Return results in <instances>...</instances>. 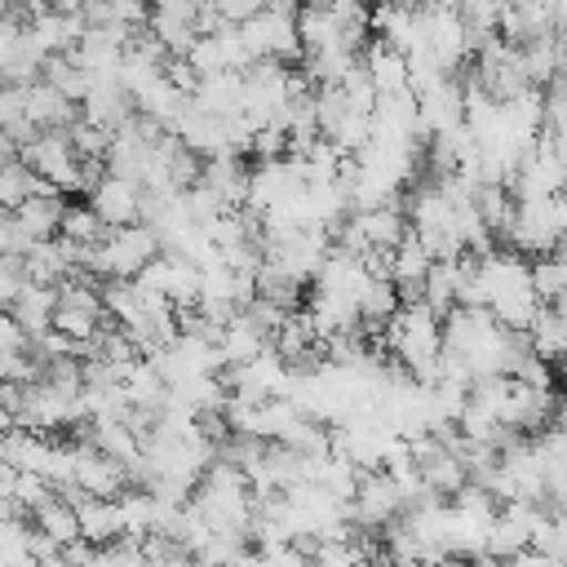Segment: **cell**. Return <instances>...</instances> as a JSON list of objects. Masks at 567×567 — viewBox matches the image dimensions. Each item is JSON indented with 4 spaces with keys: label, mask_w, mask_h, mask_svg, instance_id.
Here are the masks:
<instances>
[{
    "label": "cell",
    "mask_w": 567,
    "mask_h": 567,
    "mask_svg": "<svg viewBox=\"0 0 567 567\" xmlns=\"http://www.w3.org/2000/svg\"><path fill=\"white\" fill-rule=\"evenodd\" d=\"M142 288H151L155 297H164L177 315L195 306V292H199V266L177 257V252H159L142 275H137Z\"/></svg>",
    "instance_id": "obj_5"
},
{
    "label": "cell",
    "mask_w": 567,
    "mask_h": 567,
    "mask_svg": "<svg viewBox=\"0 0 567 567\" xmlns=\"http://www.w3.org/2000/svg\"><path fill=\"white\" fill-rule=\"evenodd\" d=\"M239 35H244V44H248V53L257 62H292L301 53L297 9L261 4V13H252L248 22H239Z\"/></svg>",
    "instance_id": "obj_2"
},
{
    "label": "cell",
    "mask_w": 567,
    "mask_h": 567,
    "mask_svg": "<svg viewBox=\"0 0 567 567\" xmlns=\"http://www.w3.org/2000/svg\"><path fill=\"white\" fill-rule=\"evenodd\" d=\"M62 213H66V204H62V195L53 190V186H35L18 208H13V221H18V230L35 244V239H53L58 235V226H62Z\"/></svg>",
    "instance_id": "obj_9"
},
{
    "label": "cell",
    "mask_w": 567,
    "mask_h": 567,
    "mask_svg": "<svg viewBox=\"0 0 567 567\" xmlns=\"http://www.w3.org/2000/svg\"><path fill=\"white\" fill-rule=\"evenodd\" d=\"M53 310H58V288L53 284H22L18 288V297L9 301V315L22 323V332L27 337H40V332H49L53 328Z\"/></svg>",
    "instance_id": "obj_12"
},
{
    "label": "cell",
    "mask_w": 567,
    "mask_h": 567,
    "mask_svg": "<svg viewBox=\"0 0 567 567\" xmlns=\"http://www.w3.org/2000/svg\"><path fill=\"white\" fill-rule=\"evenodd\" d=\"M13 425H18V421H13V408H9V403H4V394H0V439H4Z\"/></svg>",
    "instance_id": "obj_25"
},
{
    "label": "cell",
    "mask_w": 567,
    "mask_h": 567,
    "mask_svg": "<svg viewBox=\"0 0 567 567\" xmlns=\"http://www.w3.org/2000/svg\"><path fill=\"white\" fill-rule=\"evenodd\" d=\"M71 270H80L75 266V244H66V239H35L27 252H22V275L31 279V284H62V279H71Z\"/></svg>",
    "instance_id": "obj_10"
},
{
    "label": "cell",
    "mask_w": 567,
    "mask_h": 567,
    "mask_svg": "<svg viewBox=\"0 0 567 567\" xmlns=\"http://www.w3.org/2000/svg\"><path fill=\"white\" fill-rule=\"evenodd\" d=\"M27 120H31L35 133L40 128H66V124L80 120V102L62 97L49 80H31L27 84Z\"/></svg>",
    "instance_id": "obj_11"
},
{
    "label": "cell",
    "mask_w": 567,
    "mask_h": 567,
    "mask_svg": "<svg viewBox=\"0 0 567 567\" xmlns=\"http://www.w3.org/2000/svg\"><path fill=\"white\" fill-rule=\"evenodd\" d=\"M44 9H53V13H80V4L84 0H40Z\"/></svg>",
    "instance_id": "obj_24"
},
{
    "label": "cell",
    "mask_w": 567,
    "mask_h": 567,
    "mask_svg": "<svg viewBox=\"0 0 567 567\" xmlns=\"http://www.w3.org/2000/svg\"><path fill=\"white\" fill-rule=\"evenodd\" d=\"M554 310H558V319H563V332H567V297H558V301H554Z\"/></svg>",
    "instance_id": "obj_27"
},
{
    "label": "cell",
    "mask_w": 567,
    "mask_h": 567,
    "mask_svg": "<svg viewBox=\"0 0 567 567\" xmlns=\"http://www.w3.org/2000/svg\"><path fill=\"white\" fill-rule=\"evenodd\" d=\"M403 514V492L385 470H363L350 496V523L359 532H385Z\"/></svg>",
    "instance_id": "obj_3"
},
{
    "label": "cell",
    "mask_w": 567,
    "mask_h": 567,
    "mask_svg": "<svg viewBox=\"0 0 567 567\" xmlns=\"http://www.w3.org/2000/svg\"><path fill=\"white\" fill-rule=\"evenodd\" d=\"M31 527L44 536V540H53V545H75L80 540V518H75V501L71 496H62V492H53L49 501H40L35 509H31Z\"/></svg>",
    "instance_id": "obj_14"
},
{
    "label": "cell",
    "mask_w": 567,
    "mask_h": 567,
    "mask_svg": "<svg viewBox=\"0 0 567 567\" xmlns=\"http://www.w3.org/2000/svg\"><path fill=\"white\" fill-rule=\"evenodd\" d=\"M0 159H13V137L0 133Z\"/></svg>",
    "instance_id": "obj_26"
},
{
    "label": "cell",
    "mask_w": 567,
    "mask_h": 567,
    "mask_svg": "<svg viewBox=\"0 0 567 567\" xmlns=\"http://www.w3.org/2000/svg\"><path fill=\"white\" fill-rule=\"evenodd\" d=\"M368 4H372V0H368Z\"/></svg>",
    "instance_id": "obj_30"
},
{
    "label": "cell",
    "mask_w": 567,
    "mask_h": 567,
    "mask_svg": "<svg viewBox=\"0 0 567 567\" xmlns=\"http://www.w3.org/2000/svg\"><path fill=\"white\" fill-rule=\"evenodd\" d=\"M261 350H270V332L257 323V315L244 306L235 310L221 328H217V354H221V368H239L248 359H257Z\"/></svg>",
    "instance_id": "obj_8"
},
{
    "label": "cell",
    "mask_w": 567,
    "mask_h": 567,
    "mask_svg": "<svg viewBox=\"0 0 567 567\" xmlns=\"http://www.w3.org/2000/svg\"><path fill=\"white\" fill-rule=\"evenodd\" d=\"M461 93H465V84H461L456 75H443V80H434V84H425V89H416V93H412V97H416L421 137H430V133H443V128H456V124H461Z\"/></svg>",
    "instance_id": "obj_7"
},
{
    "label": "cell",
    "mask_w": 567,
    "mask_h": 567,
    "mask_svg": "<svg viewBox=\"0 0 567 567\" xmlns=\"http://www.w3.org/2000/svg\"><path fill=\"white\" fill-rule=\"evenodd\" d=\"M66 133H71V146H75V155L84 164H106V151H111V133L106 128H97L89 120H75V124H66Z\"/></svg>",
    "instance_id": "obj_21"
},
{
    "label": "cell",
    "mask_w": 567,
    "mask_h": 567,
    "mask_svg": "<svg viewBox=\"0 0 567 567\" xmlns=\"http://www.w3.org/2000/svg\"><path fill=\"white\" fill-rule=\"evenodd\" d=\"M4 13H13V9H9V0H0V18H4Z\"/></svg>",
    "instance_id": "obj_28"
},
{
    "label": "cell",
    "mask_w": 567,
    "mask_h": 567,
    "mask_svg": "<svg viewBox=\"0 0 567 567\" xmlns=\"http://www.w3.org/2000/svg\"><path fill=\"white\" fill-rule=\"evenodd\" d=\"M363 71H368V84L377 93H403L408 89V53L390 49L385 40H377L368 53H359Z\"/></svg>",
    "instance_id": "obj_16"
},
{
    "label": "cell",
    "mask_w": 567,
    "mask_h": 567,
    "mask_svg": "<svg viewBox=\"0 0 567 567\" xmlns=\"http://www.w3.org/2000/svg\"><path fill=\"white\" fill-rule=\"evenodd\" d=\"M40 80H49V84H53L62 97H71V102H84V93H89V75L75 66L71 53H53V58H44Z\"/></svg>",
    "instance_id": "obj_20"
},
{
    "label": "cell",
    "mask_w": 567,
    "mask_h": 567,
    "mask_svg": "<svg viewBox=\"0 0 567 567\" xmlns=\"http://www.w3.org/2000/svg\"><path fill=\"white\" fill-rule=\"evenodd\" d=\"M106 230H111V226H106L89 204H66L62 226H58V235H62L66 244H75V248H84V244H102Z\"/></svg>",
    "instance_id": "obj_19"
},
{
    "label": "cell",
    "mask_w": 567,
    "mask_h": 567,
    "mask_svg": "<svg viewBox=\"0 0 567 567\" xmlns=\"http://www.w3.org/2000/svg\"><path fill=\"white\" fill-rule=\"evenodd\" d=\"M261 4H266V0H213L217 18L230 22V27H239V22H248L252 13H261Z\"/></svg>",
    "instance_id": "obj_23"
},
{
    "label": "cell",
    "mask_w": 567,
    "mask_h": 567,
    "mask_svg": "<svg viewBox=\"0 0 567 567\" xmlns=\"http://www.w3.org/2000/svg\"><path fill=\"white\" fill-rule=\"evenodd\" d=\"M27 31H31V35L40 40V49L53 58V53H71L89 27H84L80 13H53V9H40V13L27 22Z\"/></svg>",
    "instance_id": "obj_15"
},
{
    "label": "cell",
    "mask_w": 567,
    "mask_h": 567,
    "mask_svg": "<svg viewBox=\"0 0 567 567\" xmlns=\"http://www.w3.org/2000/svg\"><path fill=\"white\" fill-rule=\"evenodd\" d=\"M22 164L35 177H44V186H53V190H89L102 168V164H84L75 155L66 128H40L31 142H22Z\"/></svg>",
    "instance_id": "obj_1"
},
{
    "label": "cell",
    "mask_w": 567,
    "mask_h": 567,
    "mask_svg": "<svg viewBox=\"0 0 567 567\" xmlns=\"http://www.w3.org/2000/svg\"><path fill=\"white\" fill-rule=\"evenodd\" d=\"M27 350H31V337L9 310H0V354H27Z\"/></svg>",
    "instance_id": "obj_22"
},
{
    "label": "cell",
    "mask_w": 567,
    "mask_h": 567,
    "mask_svg": "<svg viewBox=\"0 0 567 567\" xmlns=\"http://www.w3.org/2000/svg\"><path fill=\"white\" fill-rule=\"evenodd\" d=\"M142 182L124 177V173H97V182L89 186V208L106 221V226H133L142 221Z\"/></svg>",
    "instance_id": "obj_6"
},
{
    "label": "cell",
    "mask_w": 567,
    "mask_h": 567,
    "mask_svg": "<svg viewBox=\"0 0 567 567\" xmlns=\"http://www.w3.org/2000/svg\"><path fill=\"white\" fill-rule=\"evenodd\" d=\"M0 133L13 137L18 146L35 137V128H31V120H27V84L0 80Z\"/></svg>",
    "instance_id": "obj_18"
},
{
    "label": "cell",
    "mask_w": 567,
    "mask_h": 567,
    "mask_svg": "<svg viewBox=\"0 0 567 567\" xmlns=\"http://www.w3.org/2000/svg\"><path fill=\"white\" fill-rule=\"evenodd\" d=\"M301 4H328V0H301Z\"/></svg>",
    "instance_id": "obj_29"
},
{
    "label": "cell",
    "mask_w": 567,
    "mask_h": 567,
    "mask_svg": "<svg viewBox=\"0 0 567 567\" xmlns=\"http://www.w3.org/2000/svg\"><path fill=\"white\" fill-rule=\"evenodd\" d=\"M124 487H133L124 461H111L89 439L71 443V492H80V496H120Z\"/></svg>",
    "instance_id": "obj_4"
},
{
    "label": "cell",
    "mask_w": 567,
    "mask_h": 567,
    "mask_svg": "<svg viewBox=\"0 0 567 567\" xmlns=\"http://www.w3.org/2000/svg\"><path fill=\"white\" fill-rule=\"evenodd\" d=\"M71 496V492H66ZM75 501V518H80V540L84 545H111L120 540V514H115V496H71Z\"/></svg>",
    "instance_id": "obj_13"
},
{
    "label": "cell",
    "mask_w": 567,
    "mask_h": 567,
    "mask_svg": "<svg viewBox=\"0 0 567 567\" xmlns=\"http://www.w3.org/2000/svg\"><path fill=\"white\" fill-rule=\"evenodd\" d=\"M0 567H40L35 532L18 514H0Z\"/></svg>",
    "instance_id": "obj_17"
}]
</instances>
